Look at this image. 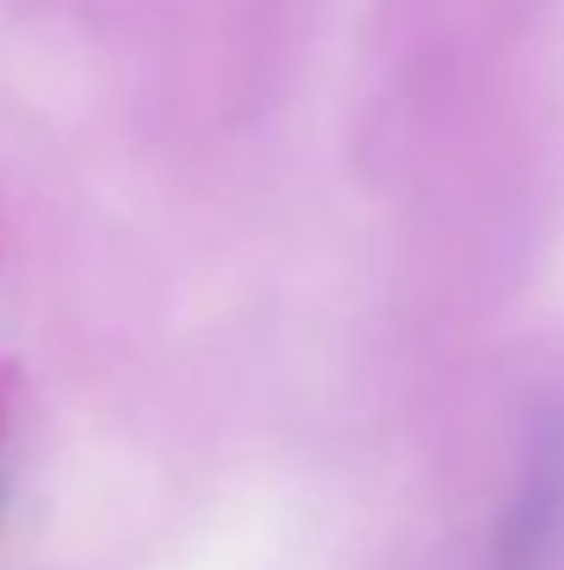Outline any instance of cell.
I'll return each mask as SVG.
<instances>
[{
    "label": "cell",
    "instance_id": "obj_1",
    "mask_svg": "<svg viewBox=\"0 0 564 570\" xmlns=\"http://www.w3.org/2000/svg\"><path fill=\"white\" fill-rule=\"evenodd\" d=\"M560 515H564V438L543 432L532 443V454H526L521 493L509 504L493 570H543V560L554 554V538H560Z\"/></svg>",
    "mask_w": 564,
    "mask_h": 570
}]
</instances>
